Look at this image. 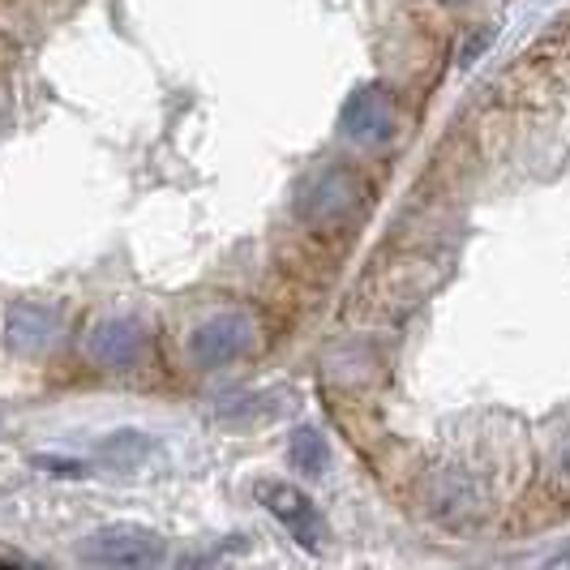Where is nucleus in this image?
<instances>
[{"label": "nucleus", "instance_id": "f257e3e1", "mask_svg": "<svg viewBox=\"0 0 570 570\" xmlns=\"http://www.w3.org/2000/svg\"><path fill=\"white\" fill-rule=\"evenodd\" d=\"M356 202H361V180L352 171L322 168L296 189V219H305L309 228H331L356 210Z\"/></svg>", "mask_w": 570, "mask_h": 570}, {"label": "nucleus", "instance_id": "f03ea898", "mask_svg": "<svg viewBox=\"0 0 570 570\" xmlns=\"http://www.w3.org/2000/svg\"><path fill=\"white\" fill-rule=\"evenodd\" d=\"M82 558L90 567H125V570L159 567L164 562V541L150 528H138V523H112V528L95 532L82 544Z\"/></svg>", "mask_w": 570, "mask_h": 570}, {"label": "nucleus", "instance_id": "7ed1b4c3", "mask_svg": "<svg viewBox=\"0 0 570 570\" xmlns=\"http://www.w3.org/2000/svg\"><path fill=\"white\" fill-rule=\"evenodd\" d=\"M340 129L356 146H386L395 134V95L382 82H365L347 95L340 112Z\"/></svg>", "mask_w": 570, "mask_h": 570}, {"label": "nucleus", "instance_id": "20e7f679", "mask_svg": "<svg viewBox=\"0 0 570 570\" xmlns=\"http://www.w3.org/2000/svg\"><path fill=\"white\" fill-rule=\"evenodd\" d=\"M249 347H254V322L249 317L215 314L189 335V361L198 370H224V365H236Z\"/></svg>", "mask_w": 570, "mask_h": 570}, {"label": "nucleus", "instance_id": "39448f33", "mask_svg": "<svg viewBox=\"0 0 570 570\" xmlns=\"http://www.w3.org/2000/svg\"><path fill=\"white\" fill-rule=\"evenodd\" d=\"M257 502L284 523L287 532L296 537V544L322 549V541H326V523H322V514H317L314 502H309L296 485H287V481H262V485H257Z\"/></svg>", "mask_w": 570, "mask_h": 570}, {"label": "nucleus", "instance_id": "423d86ee", "mask_svg": "<svg viewBox=\"0 0 570 570\" xmlns=\"http://www.w3.org/2000/svg\"><path fill=\"white\" fill-rule=\"evenodd\" d=\"M90 361L104 365V370H134L146 361V347L150 335L138 317H104L95 331H90Z\"/></svg>", "mask_w": 570, "mask_h": 570}, {"label": "nucleus", "instance_id": "0eeeda50", "mask_svg": "<svg viewBox=\"0 0 570 570\" xmlns=\"http://www.w3.org/2000/svg\"><path fill=\"white\" fill-rule=\"evenodd\" d=\"M57 340V314L48 305H13L4 314V343L18 356H43Z\"/></svg>", "mask_w": 570, "mask_h": 570}, {"label": "nucleus", "instance_id": "6e6552de", "mask_svg": "<svg viewBox=\"0 0 570 570\" xmlns=\"http://www.w3.org/2000/svg\"><path fill=\"white\" fill-rule=\"evenodd\" d=\"M476 511H481V493H476V485H472L463 472H446V476L433 485V514H442L446 523L463 528Z\"/></svg>", "mask_w": 570, "mask_h": 570}, {"label": "nucleus", "instance_id": "1a4fd4ad", "mask_svg": "<svg viewBox=\"0 0 570 570\" xmlns=\"http://www.w3.org/2000/svg\"><path fill=\"white\" fill-rule=\"evenodd\" d=\"M326 442H322V433L317 429H296L292 433V442H287V463L296 468V472H305V476H322L326 472Z\"/></svg>", "mask_w": 570, "mask_h": 570}, {"label": "nucleus", "instance_id": "9d476101", "mask_svg": "<svg viewBox=\"0 0 570 570\" xmlns=\"http://www.w3.org/2000/svg\"><path fill=\"white\" fill-rule=\"evenodd\" d=\"M142 451H146L142 433H116L112 442H108V459H120V463H134Z\"/></svg>", "mask_w": 570, "mask_h": 570}, {"label": "nucleus", "instance_id": "9b49d317", "mask_svg": "<svg viewBox=\"0 0 570 570\" xmlns=\"http://www.w3.org/2000/svg\"><path fill=\"white\" fill-rule=\"evenodd\" d=\"M489 43H493V30H476V35H472V39H468V43H463V48H459V65H472V60L481 57V52H485Z\"/></svg>", "mask_w": 570, "mask_h": 570}, {"label": "nucleus", "instance_id": "f8f14e48", "mask_svg": "<svg viewBox=\"0 0 570 570\" xmlns=\"http://www.w3.org/2000/svg\"><path fill=\"white\" fill-rule=\"evenodd\" d=\"M549 567H570V553H558V558H549Z\"/></svg>", "mask_w": 570, "mask_h": 570}, {"label": "nucleus", "instance_id": "ddd939ff", "mask_svg": "<svg viewBox=\"0 0 570 570\" xmlns=\"http://www.w3.org/2000/svg\"><path fill=\"white\" fill-rule=\"evenodd\" d=\"M442 4H451V9H459V4H468V0H442Z\"/></svg>", "mask_w": 570, "mask_h": 570}, {"label": "nucleus", "instance_id": "4468645a", "mask_svg": "<svg viewBox=\"0 0 570 570\" xmlns=\"http://www.w3.org/2000/svg\"><path fill=\"white\" fill-rule=\"evenodd\" d=\"M0 567H18V562H13V558H0Z\"/></svg>", "mask_w": 570, "mask_h": 570}, {"label": "nucleus", "instance_id": "2eb2a0df", "mask_svg": "<svg viewBox=\"0 0 570 570\" xmlns=\"http://www.w3.org/2000/svg\"><path fill=\"white\" fill-rule=\"evenodd\" d=\"M567 472H570V442H567Z\"/></svg>", "mask_w": 570, "mask_h": 570}]
</instances>
